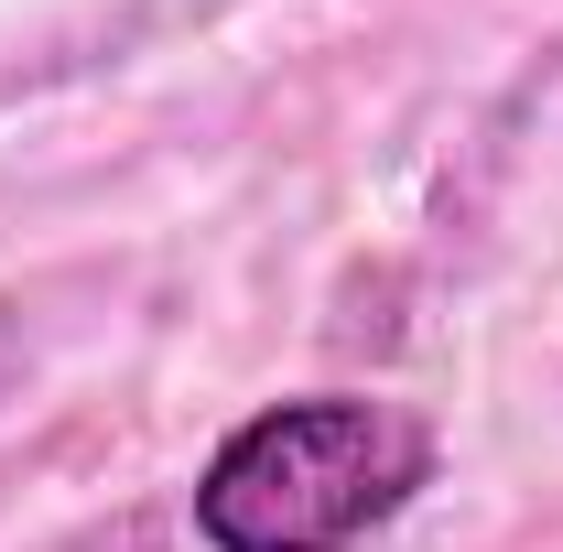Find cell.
Masks as SVG:
<instances>
[{
  "mask_svg": "<svg viewBox=\"0 0 563 552\" xmlns=\"http://www.w3.org/2000/svg\"><path fill=\"white\" fill-rule=\"evenodd\" d=\"M433 487V422L368 390H292L217 433L185 487L207 552H357Z\"/></svg>",
  "mask_w": 563,
  "mask_h": 552,
  "instance_id": "cell-1",
  "label": "cell"
},
{
  "mask_svg": "<svg viewBox=\"0 0 563 552\" xmlns=\"http://www.w3.org/2000/svg\"><path fill=\"white\" fill-rule=\"evenodd\" d=\"M11 368H22V325L0 314V390H11Z\"/></svg>",
  "mask_w": 563,
  "mask_h": 552,
  "instance_id": "cell-2",
  "label": "cell"
}]
</instances>
